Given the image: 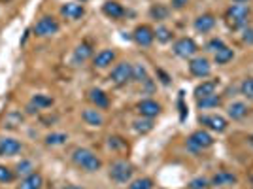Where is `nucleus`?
<instances>
[{"mask_svg": "<svg viewBox=\"0 0 253 189\" xmlns=\"http://www.w3.org/2000/svg\"><path fill=\"white\" fill-rule=\"evenodd\" d=\"M225 19H227L229 27H232V29L246 27L248 19H250V8L246 4H232L225 11Z\"/></svg>", "mask_w": 253, "mask_h": 189, "instance_id": "obj_2", "label": "nucleus"}, {"mask_svg": "<svg viewBox=\"0 0 253 189\" xmlns=\"http://www.w3.org/2000/svg\"><path fill=\"white\" fill-rule=\"evenodd\" d=\"M66 140H68L66 133H51L45 137V144L47 146H63V144H66Z\"/></svg>", "mask_w": 253, "mask_h": 189, "instance_id": "obj_30", "label": "nucleus"}, {"mask_svg": "<svg viewBox=\"0 0 253 189\" xmlns=\"http://www.w3.org/2000/svg\"><path fill=\"white\" fill-rule=\"evenodd\" d=\"M36 168H34V163L32 161H29V159H25V161H21V163H17V167H15V174L17 176H29V174H32Z\"/></svg>", "mask_w": 253, "mask_h": 189, "instance_id": "obj_31", "label": "nucleus"}, {"mask_svg": "<svg viewBox=\"0 0 253 189\" xmlns=\"http://www.w3.org/2000/svg\"><path fill=\"white\" fill-rule=\"evenodd\" d=\"M189 72L195 78H208L211 74V64L206 57H193L189 61Z\"/></svg>", "mask_w": 253, "mask_h": 189, "instance_id": "obj_8", "label": "nucleus"}, {"mask_svg": "<svg viewBox=\"0 0 253 189\" xmlns=\"http://www.w3.org/2000/svg\"><path fill=\"white\" fill-rule=\"evenodd\" d=\"M149 15H151V19L165 21V19L170 15V10L167 8V6H163V4H153V6L149 8Z\"/></svg>", "mask_w": 253, "mask_h": 189, "instance_id": "obj_27", "label": "nucleus"}, {"mask_svg": "<svg viewBox=\"0 0 253 189\" xmlns=\"http://www.w3.org/2000/svg\"><path fill=\"white\" fill-rule=\"evenodd\" d=\"M136 110L142 117L153 119V117H157L161 114V104H159L157 100H153V98H146V100H140L138 102Z\"/></svg>", "mask_w": 253, "mask_h": 189, "instance_id": "obj_11", "label": "nucleus"}, {"mask_svg": "<svg viewBox=\"0 0 253 189\" xmlns=\"http://www.w3.org/2000/svg\"><path fill=\"white\" fill-rule=\"evenodd\" d=\"M210 146H213V137L206 129H199L187 138V149L195 151V153H199L202 149H208Z\"/></svg>", "mask_w": 253, "mask_h": 189, "instance_id": "obj_4", "label": "nucleus"}, {"mask_svg": "<svg viewBox=\"0 0 253 189\" xmlns=\"http://www.w3.org/2000/svg\"><path fill=\"white\" fill-rule=\"evenodd\" d=\"M15 180V172L11 168L0 165V184H11Z\"/></svg>", "mask_w": 253, "mask_h": 189, "instance_id": "obj_35", "label": "nucleus"}, {"mask_svg": "<svg viewBox=\"0 0 253 189\" xmlns=\"http://www.w3.org/2000/svg\"><path fill=\"white\" fill-rule=\"evenodd\" d=\"M232 57H234V51H232L229 46H223L221 49H217V51L213 53V61H215V64H227V63H231Z\"/></svg>", "mask_w": 253, "mask_h": 189, "instance_id": "obj_25", "label": "nucleus"}, {"mask_svg": "<svg viewBox=\"0 0 253 189\" xmlns=\"http://www.w3.org/2000/svg\"><path fill=\"white\" fill-rule=\"evenodd\" d=\"M61 13H63L66 19H72V21H78L85 15V8L84 4H78V2H66L63 8H61Z\"/></svg>", "mask_w": 253, "mask_h": 189, "instance_id": "obj_13", "label": "nucleus"}, {"mask_svg": "<svg viewBox=\"0 0 253 189\" xmlns=\"http://www.w3.org/2000/svg\"><path fill=\"white\" fill-rule=\"evenodd\" d=\"M189 4V0H172V8L174 10H183Z\"/></svg>", "mask_w": 253, "mask_h": 189, "instance_id": "obj_40", "label": "nucleus"}, {"mask_svg": "<svg viewBox=\"0 0 253 189\" xmlns=\"http://www.w3.org/2000/svg\"><path fill=\"white\" fill-rule=\"evenodd\" d=\"M132 174H134V165L130 161H126V159H117V161L112 163V167H110V178L114 180L116 184H126V182H130Z\"/></svg>", "mask_w": 253, "mask_h": 189, "instance_id": "obj_3", "label": "nucleus"}, {"mask_svg": "<svg viewBox=\"0 0 253 189\" xmlns=\"http://www.w3.org/2000/svg\"><path fill=\"white\" fill-rule=\"evenodd\" d=\"M248 112H250V108H248L246 102H232V104H229V108H227V114H229V117H231L232 121L244 119V117L248 116Z\"/></svg>", "mask_w": 253, "mask_h": 189, "instance_id": "obj_21", "label": "nucleus"}, {"mask_svg": "<svg viewBox=\"0 0 253 189\" xmlns=\"http://www.w3.org/2000/svg\"><path fill=\"white\" fill-rule=\"evenodd\" d=\"M244 42L253 44V29H246L244 31Z\"/></svg>", "mask_w": 253, "mask_h": 189, "instance_id": "obj_41", "label": "nucleus"}, {"mask_svg": "<svg viewBox=\"0 0 253 189\" xmlns=\"http://www.w3.org/2000/svg\"><path fill=\"white\" fill-rule=\"evenodd\" d=\"M31 104L34 106L36 110H45V108L53 106V98L47 96V94H34L31 98Z\"/></svg>", "mask_w": 253, "mask_h": 189, "instance_id": "obj_28", "label": "nucleus"}, {"mask_svg": "<svg viewBox=\"0 0 253 189\" xmlns=\"http://www.w3.org/2000/svg\"><path fill=\"white\" fill-rule=\"evenodd\" d=\"M132 80H136V82H146L148 80V72L142 64H132Z\"/></svg>", "mask_w": 253, "mask_h": 189, "instance_id": "obj_36", "label": "nucleus"}, {"mask_svg": "<svg viewBox=\"0 0 253 189\" xmlns=\"http://www.w3.org/2000/svg\"><path fill=\"white\" fill-rule=\"evenodd\" d=\"M132 40L138 46H142V47H148L155 40V32L148 25H138L136 29H134V32H132Z\"/></svg>", "mask_w": 253, "mask_h": 189, "instance_id": "obj_9", "label": "nucleus"}, {"mask_svg": "<svg viewBox=\"0 0 253 189\" xmlns=\"http://www.w3.org/2000/svg\"><path fill=\"white\" fill-rule=\"evenodd\" d=\"M114 61H116V51L114 49H102L93 57L95 68H108Z\"/></svg>", "mask_w": 253, "mask_h": 189, "instance_id": "obj_16", "label": "nucleus"}, {"mask_svg": "<svg viewBox=\"0 0 253 189\" xmlns=\"http://www.w3.org/2000/svg\"><path fill=\"white\" fill-rule=\"evenodd\" d=\"M223 46H225V44H223L221 38H211L210 42H208V46H206V49L211 51V53H215L217 49H221Z\"/></svg>", "mask_w": 253, "mask_h": 189, "instance_id": "obj_38", "label": "nucleus"}, {"mask_svg": "<svg viewBox=\"0 0 253 189\" xmlns=\"http://www.w3.org/2000/svg\"><path fill=\"white\" fill-rule=\"evenodd\" d=\"M210 186V182L206 178H202V176H199V178L191 180L189 182V189H206Z\"/></svg>", "mask_w": 253, "mask_h": 189, "instance_id": "obj_37", "label": "nucleus"}, {"mask_svg": "<svg viewBox=\"0 0 253 189\" xmlns=\"http://www.w3.org/2000/svg\"><path fill=\"white\" fill-rule=\"evenodd\" d=\"M89 100L95 104V108H98V110H104V108H108L110 106V96L102 91V89H91L89 91Z\"/></svg>", "mask_w": 253, "mask_h": 189, "instance_id": "obj_19", "label": "nucleus"}, {"mask_svg": "<svg viewBox=\"0 0 253 189\" xmlns=\"http://www.w3.org/2000/svg\"><path fill=\"white\" fill-rule=\"evenodd\" d=\"M197 51H199V46H197V42L193 40V38H179V40H176V44H174V53L178 55V57H181V59H193L195 55H197Z\"/></svg>", "mask_w": 253, "mask_h": 189, "instance_id": "obj_7", "label": "nucleus"}, {"mask_svg": "<svg viewBox=\"0 0 253 189\" xmlns=\"http://www.w3.org/2000/svg\"><path fill=\"white\" fill-rule=\"evenodd\" d=\"M201 123L206 129H210V131H215V133H225L227 131V119L223 116H217V114H211V116H201Z\"/></svg>", "mask_w": 253, "mask_h": 189, "instance_id": "obj_10", "label": "nucleus"}, {"mask_svg": "<svg viewBox=\"0 0 253 189\" xmlns=\"http://www.w3.org/2000/svg\"><path fill=\"white\" fill-rule=\"evenodd\" d=\"M82 2H85V0H82Z\"/></svg>", "mask_w": 253, "mask_h": 189, "instance_id": "obj_46", "label": "nucleus"}, {"mask_svg": "<svg viewBox=\"0 0 253 189\" xmlns=\"http://www.w3.org/2000/svg\"><path fill=\"white\" fill-rule=\"evenodd\" d=\"M126 147V144L123 142V138H119V137H110V147L112 149H116V147Z\"/></svg>", "mask_w": 253, "mask_h": 189, "instance_id": "obj_39", "label": "nucleus"}, {"mask_svg": "<svg viewBox=\"0 0 253 189\" xmlns=\"http://www.w3.org/2000/svg\"><path fill=\"white\" fill-rule=\"evenodd\" d=\"M91 55H93V47H91L87 42H84L74 49V61L76 63H84V61H87Z\"/></svg>", "mask_w": 253, "mask_h": 189, "instance_id": "obj_26", "label": "nucleus"}, {"mask_svg": "<svg viewBox=\"0 0 253 189\" xmlns=\"http://www.w3.org/2000/svg\"><path fill=\"white\" fill-rule=\"evenodd\" d=\"M59 29H61V25H59V21H57L55 17H51V15H43V17H40V19L36 21V25H34L32 31H34L36 36H40V38H47V36L57 34Z\"/></svg>", "mask_w": 253, "mask_h": 189, "instance_id": "obj_5", "label": "nucleus"}, {"mask_svg": "<svg viewBox=\"0 0 253 189\" xmlns=\"http://www.w3.org/2000/svg\"><path fill=\"white\" fill-rule=\"evenodd\" d=\"M215 87H217V82H213V80H210V82H202V84H199L197 87H195V96H197V98H202V96L213 94L215 93Z\"/></svg>", "mask_w": 253, "mask_h": 189, "instance_id": "obj_24", "label": "nucleus"}, {"mask_svg": "<svg viewBox=\"0 0 253 189\" xmlns=\"http://www.w3.org/2000/svg\"><path fill=\"white\" fill-rule=\"evenodd\" d=\"M82 117L87 125L91 127H102L104 125V116L98 112V108H85L82 112Z\"/></svg>", "mask_w": 253, "mask_h": 189, "instance_id": "obj_17", "label": "nucleus"}, {"mask_svg": "<svg viewBox=\"0 0 253 189\" xmlns=\"http://www.w3.org/2000/svg\"><path fill=\"white\" fill-rule=\"evenodd\" d=\"M110 80H112V84L117 85V87L128 84V82L132 80V64L126 63V61L125 63L116 64V68L110 74Z\"/></svg>", "mask_w": 253, "mask_h": 189, "instance_id": "obj_6", "label": "nucleus"}, {"mask_svg": "<svg viewBox=\"0 0 253 189\" xmlns=\"http://www.w3.org/2000/svg\"><path fill=\"white\" fill-rule=\"evenodd\" d=\"M72 161H74L76 167L84 168L87 172H96L102 167V161L96 157L95 153L87 147H76L72 151Z\"/></svg>", "mask_w": 253, "mask_h": 189, "instance_id": "obj_1", "label": "nucleus"}, {"mask_svg": "<svg viewBox=\"0 0 253 189\" xmlns=\"http://www.w3.org/2000/svg\"><path fill=\"white\" fill-rule=\"evenodd\" d=\"M252 184H253V176H252Z\"/></svg>", "mask_w": 253, "mask_h": 189, "instance_id": "obj_44", "label": "nucleus"}, {"mask_svg": "<svg viewBox=\"0 0 253 189\" xmlns=\"http://www.w3.org/2000/svg\"><path fill=\"white\" fill-rule=\"evenodd\" d=\"M240 93L248 98V100H253V78H246L240 85Z\"/></svg>", "mask_w": 253, "mask_h": 189, "instance_id": "obj_34", "label": "nucleus"}, {"mask_svg": "<svg viewBox=\"0 0 253 189\" xmlns=\"http://www.w3.org/2000/svg\"><path fill=\"white\" fill-rule=\"evenodd\" d=\"M234 4H246V2H250V0H232Z\"/></svg>", "mask_w": 253, "mask_h": 189, "instance_id": "obj_43", "label": "nucleus"}, {"mask_svg": "<svg viewBox=\"0 0 253 189\" xmlns=\"http://www.w3.org/2000/svg\"><path fill=\"white\" fill-rule=\"evenodd\" d=\"M21 149H23V146H21V142H19V140L10 138V137L0 138V155L11 157V155H17Z\"/></svg>", "mask_w": 253, "mask_h": 189, "instance_id": "obj_12", "label": "nucleus"}, {"mask_svg": "<svg viewBox=\"0 0 253 189\" xmlns=\"http://www.w3.org/2000/svg\"><path fill=\"white\" fill-rule=\"evenodd\" d=\"M63 189H85V188H80V186H66V188Z\"/></svg>", "mask_w": 253, "mask_h": 189, "instance_id": "obj_42", "label": "nucleus"}, {"mask_svg": "<svg viewBox=\"0 0 253 189\" xmlns=\"http://www.w3.org/2000/svg\"><path fill=\"white\" fill-rule=\"evenodd\" d=\"M252 142H253V137H252Z\"/></svg>", "mask_w": 253, "mask_h": 189, "instance_id": "obj_45", "label": "nucleus"}, {"mask_svg": "<svg viewBox=\"0 0 253 189\" xmlns=\"http://www.w3.org/2000/svg\"><path fill=\"white\" fill-rule=\"evenodd\" d=\"M23 114L21 112H17V110H10L6 116H4V119H2V127L4 129H17V127L23 123Z\"/></svg>", "mask_w": 253, "mask_h": 189, "instance_id": "obj_22", "label": "nucleus"}, {"mask_svg": "<svg viewBox=\"0 0 253 189\" xmlns=\"http://www.w3.org/2000/svg\"><path fill=\"white\" fill-rule=\"evenodd\" d=\"M132 127H134V131H136V133L146 135V133H149V131L153 129V119H149V117H142V119L132 121Z\"/></svg>", "mask_w": 253, "mask_h": 189, "instance_id": "obj_29", "label": "nucleus"}, {"mask_svg": "<svg viewBox=\"0 0 253 189\" xmlns=\"http://www.w3.org/2000/svg\"><path fill=\"white\" fill-rule=\"evenodd\" d=\"M43 178L40 172H32L29 176H25L21 180V184L17 186V189H42Z\"/></svg>", "mask_w": 253, "mask_h": 189, "instance_id": "obj_20", "label": "nucleus"}, {"mask_svg": "<svg viewBox=\"0 0 253 189\" xmlns=\"http://www.w3.org/2000/svg\"><path fill=\"white\" fill-rule=\"evenodd\" d=\"M128 189H153L151 178H136L128 184Z\"/></svg>", "mask_w": 253, "mask_h": 189, "instance_id": "obj_33", "label": "nucleus"}, {"mask_svg": "<svg viewBox=\"0 0 253 189\" xmlns=\"http://www.w3.org/2000/svg\"><path fill=\"white\" fill-rule=\"evenodd\" d=\"M236 182H238L236 174H232L229 170H219V172H215L213 178L210 180V186L225 188V186H232V184H236Z\"/></svg>", "mask_w": 253, "mask_h": 189, "instance_id": "obj_14", "label": "nucleus"}, {"mask_svg": "<svg viewBox=\"0 0 253 189\" xmlns=\"http://www.w3.org/2000/svg\"><path fill=\"white\" fill-rule=\"evenodd\" d=\"M195 31L197 32H202V34H206V32H210L213 27H215V17L211 15V13H202L199 15L197 19H195Z\"/></svg>", "mask_w": 253, "mask_h": 189, "instance_id": "obj_15", "label": "nucleus"}, {"mask_svg": "<svg viewBox=\"0 0 253 189\" xmlns=\"http://www.w3.org/2000/svg\"><path fill=\"white\" fill-rule=\"evenodd\" d=\"M102 11H104V15H108L110 19H121L123 15H125V10H123V6L116 2V0H108L102 4Z\"/></svg>", "mask_w": 253, "mask_h": 189, "instance_id": "obj_18", "label": "nucleus"}, {"mask_svg": "<svg viewBox=\"0 0 253 189\" xmlns=\"http://www.w3.org/2000/svg\"><path fill=\"white\" fill-rule=\"evenodd\" d=\"M155 32V38H157V42L161 44H169L170 40H172V31H170L169 27H165V25H161V27H157V31H153Z\"/></svg>", "mask_w": 253, "mask_h": 189, "instance_id": "obj_32", "label": "nucleus"}, {"mask_svg": "<svg viewBox=\"0 0 253 189\" xmlns=\"http://www.w3.org/2000/svg\"><path fill=\"white\" fill-rule=\"evenodd\" d=\"M221 104V96L219 94H208V96H202V98H197V106L201 110H208V108H217Z\"/></svg>", "mask_w": 253, "mask_h": 189, "instance_id": "obj_23", "label": "nucleus"}]
</instances>
